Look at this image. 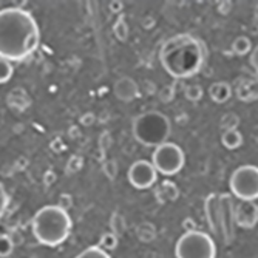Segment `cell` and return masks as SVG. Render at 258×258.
I'll return each instance as SVG.
<instances>
[{"mask_svg": "<svg viewBox=\"0 0 258 258\" xmlns=\"http://www.w3.org/2000/svg\"><path fill=\"white\" fill-rule=\"evenodd\" d=\"M184 96H185L187 101H190V102H198V101H201V98H203V87L198 85V84L187 85L185 90H184Z\"/></svg>", "mask_w": 258, "mask_h": 258, "instance_id": "d4e9b609", "label": "cell"}, {"mask_svg": "<svg viewBox=\"0 0 258 258\" xmlns=\"http://www.w3.org/2000/svg\"><path fill=\"white\" fill-rule=\"evenodd\" d=\"M13 73H14L13 63L0 57V84L8 82L13 78Z\"/></svg>", "mask_w": 258, "mask_h": 258, "instance_id": "83f0119b", "label": "cell"}, {"mask_svg": "<svg viewBox=\"0 0 258 258\" xmlns=\"http://www.w3.org/2000/svg\"><path fill=\"white\" fill-rule=\"evenodd\" d=\"M240 125V118L237 113L229 111L226 114H223V118L220 121V127L227 132V130H237V127Z\"/></svg>", "mask_w": 258, "mask_h": 258, "instance_id": "7402d4cb", "label": "cell"}, {"mask_svg": "<svg viewBox=\"0 0 258 258\" xmlns=\"http://www.w3.org/2000/svg\"><path fill=\"white\" fill-rule=\"evenodd\" d=\"M102 172L110 181H113L116 176H118L119 167H118V164H116L114 159H104L102 161Z\"/></svg>", "mask_w": 258, "mask_h": 258, "instance_id": "484cf974", "label": "cell"}, {"mask_svg": "<svg viewBox=\"0 0 258 258\" xmlns=\"http://www.w3.org/2000/svg\"><path fill=\"white\" fill-rule=\"evenodd\" d=\"M136 235L139 238V241H143V243H150L156 238V227L149 223V221H144V223H141L136 229Z\"/></svg>", "mask_w": 258, "mask_h": 258, "instance_id": "ac0fdd59", "label": "cell"}, {"mask_svg": "<svg viewBox=\"0 0 258 258\" xmlns=\"http://www.w3.org/2000/svg\"><path fill=\"white\" fill-rule=\"evenodd\" d=\"M72 229L73 221L70 218V214L59 206H45L39 209L31 223L34 238L40 244L50 247L65 243L70 238Z\"/></svg>", "mask_w": 258, "mask_h": 258, "instance_id": "3957f363", "label": "cell"}, {"mask_svg": "<svg viewBox=\"0 0 258 258\" xmlns=\"http://www.w3.org/2000/svg\"><path fill=\"white\" fill-rule=\"evenodd\" d=\"M204 210L206 218L209 223V227L217 237L223 238V221H221V204H220V195L210 194L204 201Z\"/></svg>", "mask_w": 258, "mask_h": 258, "instance_id": "30bf717a", "label": "cell"}, {"mask_svg": "<svg viewBox=\"0 0 258 258\" xmlns=\"http://www.w3.org/2000/svg\"><path fill=\"white\" fill-rule=\"evenodd\" d=\"M118 241H119V238L116 237L114 233L107 232V233H102V237H101L98 246H99L102 250L108 252V250H114L116 247H118Z\"/></svg>", "mask_w": 258, "mask_h": 258, "instance_id": "603a6c76", "label": "cell"}, {"mask_svg": "<svg viewBox=\"0 0 258 258\" xmlns=\"http://www.w3.org/2000/svg\"><path fill=\"white\" fill-rule=\"evenodd\" d=\"M113 93L114 96L118 98L122 102H132L136 98H139V85L136 84V81H133L128 76L119 78L113 85Z\"/></svg>", "mask_w": 258, "mask_h": 258, "instance_id": "7c38bea8", "label": "cell"}, {"mask_svg": "<svg viewBox=\"0 0 258 258\" xmlns=\"http://www.w3.org/2000/svg\"><path fill=\"white\" fill-rule=\"evenodd\" d=\"M237 96L243 102L256 101V82L250 79H243L237 84Z\"/></svg>", "mask_w": 258, "mask_h": 258, "instance_id": "2e32d148", "label": "cell"}, {"mask_svg": "<svg viewBox=\"0 0 258 258\" xmlns=\"http://www.w3.org/2000/svg\"><path fill=\"white\" fill-rule=\"evenodd\" d=\"M153 25H155V19L153 17H146L144 20H143V27L146 28V30H150V28H153Z\"/></svg>", "mask_w": 258, "mask_h": 258, "instance_id": "60d3db41", "label": "cell"}, {"mask_svg": "<svg viewBox=\"0 0 258 258\" xmlns=\"http://www.w3.org/2000/svg\"><path fill=\"white\" fill-rule=\"evenodd\" d=\"M197 227H198V224H197V221H195L192 217H187V218H184V220H182V229L185 230V233H187V232L198 230Z\"/></svg>", "mask_w": 258, "mask_h": 258, "instance_id": "836d02e7", "label": "cell"}, {"mask_svg": "<svg viewBox=\"0 0 258 258\" xmlns=\"http://www.w3.org/2000/svg\"><path fill=\"white\" fill-rule=\"evenodd\" d=\"M230 192L240 201H255L258 198V169L255 166H241L232 173Z\"/></svg>", "mask_w": 258, "mask_h": 258, "instance_id": "52a82bcc", "label": "cell"}, {"mask_svg": "<svg viewBox=\"0 0 258 258\" xmlns=\"http://www.w3.org/2000/svg\"><path fill=\"white\" fill-rule=\"evenodd\" d=\"M108 8L111 13L114 14H122V10H124V4L122 2H118V0H111L108 4Z\"/></svg>", "mask_w": 258, "mask_h": 258, "instance_id": "d590c367", "label": "cell"}, {"mask_svg": "<svg viewBox=\"0 0 258 258\" xmlns=\"http://www.w3.org/2000/svg\"><path fill=\"white\" fill-rule=\"evenodd\" d=\"M221 141L226 149L235 150L243 144V135L238 130H227V132H223Z\"/></svg>", "mask_w": 258, "mask_h": 258, "instance_id": "e0dca14e", "label": "cell"}, {"mask_svg": "<svg viewBox=\"0 0 258 258\" xmlns=\"http://www.w3.org/2000/svg\"><path fill=\"white\" fill-rule=\"evenodd\" d=\"M111 146V135L108 132H104L101 135V139H99V152H101V158H104V153L110 149Z\"/></svg>", "mask_w": 258, "mask_h": 258, "instance_id": "4dcf8cb0", "label": "cell"}, {"mask_svg": "<svg viewBox=\"0 0 258 258\" xmlns=\"http://www.w3.org/2000/svg\"><path fill=\"white\" fill-rule=\"evenodd\" d=\"M249 62H250V67L255 70V73H256V63H258V48L255 46L253 50H250V59H249Z\"/></svg>", "mask_w": 258, "mask_h": 258, "instance_id": "74e56055", "label": "cell"}, {"mask_svg": "<svg viewBox=\"0 0 258 258\" xmlns=\"http://www.w3.org/2000/svg\"><path fill=\"white\" fill-rule=\"evenodd\" d=\"M232 91H233V88L230 87V84H227L224 81L214 82L209 87V96L217 104H226L232 98Z\"/></svg>", "mask_w": 258, "mask_h": 258, "instance_id": "5bb4252c", "label": "cell"}, {"mask_svg": "<svg viewBox=\"0 0 258 258\" xmlns=\"http://www.w3.org/2000/svg\"><path fill=\"white\" fill-rule=\"evenodd\" d=\"M128 182L138 190H146L156 182L158 179V172L152 166V162L146 159H139L133 162L128 172H127Z\"/></svg>", "mask_w": 258, "mask_h": 258, "instance_id": "ba28073f", "label": "cell"}, {"mask_svg": "<svg viewBox=\"0 0 258 258\" xmlns=\"http://www.w3.org/2000/svg\"><path fill=\"white\" fill-rule=\"evenodd\" d=\"M230 10H232V4L230 2H220L218 4V13L220 14L226 16V14H229Z\"/></svg>", "mask_w": 258, "mask_h": 258, "instance_id": "f35d334b", "label": "cell"}, {"mask_svg": "<svg viewBox=\"0 0 258 258\" xmlns=\"http://www.w3.org/2000/svg\"><path fill=\"white\" fill-rule=\"evenodd\" d=\"M252 50V42L247 36H240L233 40L232 43V51L237 56H246Z\"/></svg>", "mask_w": 258, "mask_h": 258, "instance_id": "44dd1931", "label": "cell"}, {"mask_svg": "<svg viewBox=\"0 0 258 258\" xmlns=\"http://www.w3.org/2000/svg\"><path fill=\"white\" fill-rule=\"evenodd\" d=\"M56 206H59L62 210L68 212V209H72V206H73V197L70 195V194H62V195L59 197V203H57Z\"/></svg>", "mask_w": 258, "mask_h": 258, "instance_id": "d6a6232c", "label": "cell"}, {"mask_svg": "<svg viewBox=\"0 0 258 258\" xmlns=\"http://www.w3.org/2000/svg\"><path fill=\"white\" fill-rule=\"evenodd\" d=\"M159 60L166 73L175 81L190 79L204 68L207 62V46L194 34H176L162 43Z\"/></svg>", "mask_w": 258, "mask_h": 258, "instance_id": "7a4b0ae2", "label": "cell"}, {"mask_svg": "<svg viewBox=\"0 0 258 258\" xmlns=\"http://www.w3.org/2000/svg\"><path fill=\"white\" fill-rule=\"evenodd\" d=\"M84 167V158L79 156V155H73L72 158L68 159L67 162V167H65V172L70 173V175H73V173H78L81 172Z\"/></svg>", "mask_w": 258, "mask_h": 258, "instance_id": "4316f807", "label": "cell"}, {"mask_svg": "<svg viewBox=\"0 0 258 258\" xmlns=\"http://www.w3.org/2000/svg\"><path fill=\"white\" fill-rule=\"evenodd\" d=\"M175 255L176 258H215L217 244L204 232H187L178 240Z\"/></svg>", "mask_w": 258, "mask_h": 258, "instance_id": "5b68a950", "label": "cell"}, {"mask_svg": "<svg viewBox=\"0 0 258 258\" xmlns=\"http://www.w3.org/2000/svg\"><path fill=\"white\" fill-rule=\"evenodd\" d=\"M221 204V221H223V240L226 243H232L235 237V218H233V198L230 194L220 195Z\"/></svg>", "mask_w": 258, "mask_h": 258, "instance_id": "9c48e42d", "label": "cell"}, {"mask_svg": "<svg viewBox=\"0 0 258 258\" xmlns=\"http://www.w3.org/2000/svg\"><path fill=\"white\" fill-rule=\"evenodd\" d=\"M155 197L159 203H173L179 198V189L173 181H162L155 190Z\"/></svg>", "mask_w": 258, "mask_h": 258, "instance_id": "4fadbf2b", "label": "cell"}, {"mask_svg": "<svg viewBox=\"0 0 258 258\" xmlns=\"http://www.w3.org/2000/svg\"><path fill=\"white\" fill-rule=\"evenodd\" d=\"M14 250V241L10 235H0V258L10 256Z\"/></svg>", "mask_w": 258, "mask_h": 258, "instance_id": "f1b7e54d", "label": "cell"}, {"mask_svg": "<svg viewBox=\"0 0 258 258\" xmlns=\"http://www.w3.org/2000/svg\"><path fill=\"white\" fill-rule=\"evenodd\" d=\"M133 138L146 147H159L167 143L172 133V122L169 116L158 110H149L138 114L132 124Z\"/></svg>", "mask_w": 258, "mask_h": 258, "instance_id": "277c9868", "label": "cell"}, {"mask_svg": "<svg viewBox=\"0 0 258 258\" xmlns=\"http://www.w3.org/2000/svg\"><path fill=\"white\" fill-rule=\"evenodd\" d=\"M54 181H56V173H54L53 170L45 172V175H43V184H45L46 187L53 185V184H54Z\"/></svg>", "mask_w": 258, "mask_h": 258, "instance_id": "8d00e7d4", "label": "cell"}, {"mask_svg": "<svg viewBox=\"0 0 258 258\" xmlns=\"http://www.w3.org/2000/svg\"><path fill=\"white\" fill-rule=\"evenodd\" d=\"M113 33L116 36L119 42H125L128 39V34H130V30H128V25L125 22V16L124 14H119L118 19H116L114 25H113Z\"/></svg>", "mask_w": 258, "mask_h": 258, "instance_id": "d6986e66", "label": "cell"}, {"mask_svg": "<svg viewBox=\"0 0 258 258\" xmlns=\"http://www.w3.org/2000/svg\"><path fill=\"white\" fill-rule=\"evenodd\" d=\"M185 162V155L178 144L164 143L155 149L152 155V166L164 176H173L181 172Z\"/></svg>", "mask_w": 258, "mask_h": 258, "instance_id": "8992f818", "label": "cell"}, {"mask_svg": "<svg viewBox=\"0 0 258 258\" xmlns=\"http://www.w3.org/2000/svg\"><path fill=\"white\" fill-rule=\"evenodd\" d=\"M68 135L72 136V138H78V136H79V130H78V127H76V125H73L72 128L68 130Z\"/></svg>", "mask_w": 258, "mask_h": 258, "instance_id": "b9f144b4", "label": "cell"}, {"mask_svg": "<svg viewBox=\"0 0 258 258\" xmlns=\"http://www.w3.org/2000/svg\"><path fill=\"white\" fill-rule=\"evenodd\" d=\"M158 98H159V99H161V102H164V104L172 102V101H173V98H175V84L162 87V88L158 91Z\"/></svg>", "mask_w": 258, "mask_h": 258, "instance_id": "f546056e", "label": "cell"}, {"mask_svg": "<svg viewBox=\"0 0 258 258\" xmlns=\"http://www.w3.org/2000/svg\"><path fill=\"white\" fill-rule=\"evenodd\" d=\"M40 31L33 14L23 8L0 10V57L20 62L36 53Z\"/></svg>", "mask_w": 258, "mask_h": 258, "instance_id": "6da1fadb", "label": "cell"}, {"mask_svg": "<svg viewBox=\"0 0 258 258\" xmlns=\"http://www.w3.org/2000/svg\"><path fill=\"white\" fill-rule=\"evenodd\" d=\"M8 204H10V197L7 194V189L4 187V184L0 182V217L5 214Z\"/></svg>", "mask_w": 258, "mask_h": 258, "instance_id": "1f68e13d", "label": "cell"}, {"mask_svg": "<svg viewBox=\"0 0 258 258\" xmlns=\"http://www.w3.org/2000/svg\"><path fill=\"white\" fill-rule=\"evenodd\" d=\"M110 227H111V233H114L116 237H122L125 233L127 224H125V218L124 215H121L119 212H113L111 218H110Z\"/></svg>", "mask_w": 258, "mask_h": 258, "instance_id": "ffe728a7", "label": "cell"}, {"mask_svg": "<svg viewBox=\"0 0 258 258\" xmlns=\"http://www.w3.org/2000/svg\"><path fill=\"white\" fill-rule=\"evenodd\" d=\"M7 102H8V105H10L11 108L22 111V110H25V108L30 107L31 99H30V96L27 95V91L23 90V88H14V90L10 93V95H8Z\"/></svg>", "mask_w": 258, "mask_h": 258, "instance_id": "9a60e30c", "label": "cell"}, {"mask_svg": "<svg viewBox=\"0 0 258 258\" xmlns=\"http://www.w3.org/2000/svg\"><path fill=\"white\" fill-rule=\"evenodd\" d=\"M51 149L57 153V152H62V150L65 149V144L62 143V139L57 138V139H54L53 143H51Z\"/></svg>", "mask_w": 258, "mask_h": 258, "instance_id": "ab89813d", "label": "cell"}, {"mask_svg": "<svg viewBox=\"0 0 258 258\" xmlns=\"http://www.w3.org/2000/svg\"><path fill=\"white\" fill-rule=\"evenodd\" d=\"M95 122H96V116L93 113H85V114L81 116V124L84 127H91Z\"/></svg>", "mask_w": 258, "mask_h": 258, "instance_id": "e575fe53", "label": "cell"}, {"mask_svg": "<svg viewBox=\"0 0 258 258\" xmlns=\"http://www.w3.org/2000/svg\"><path fill=\"white\" fill-rule=\"evenodd\" d=\"M76 258H111V256L108 252L102 250L99 246H90L84 249L79 255H76Z\"/></svg>", "mask_w": 258, "mask_h": 258, "instance_id": "cb8c5ba5", "label": "cell"}, {"mask_svg": "<svg viewBox=\"0 0 258 258\" xmlns=\"http://www.w3.org/2000/svg\"><path fill=\"white\" fill-rule=\"evenodd\" d=\"M235 226L243 229H253L258 223V206L255 201H240L233 207Z\"/></svg>", "mask_w": 258, "mask_h": 258, "instance_id": "8fae6325", "label": "cell"}]
</instances>
